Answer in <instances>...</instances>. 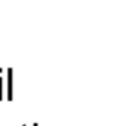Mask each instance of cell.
<instances>
[{
	"mask_svg": "<svg viewBox=\"0 0 125 126\" xmlns=\"http://www.w3.org/2000/svg\"><path fill=\"white\" fill-rule=\"evenodd\" d=\"M1 93H3V79L0 78V100H3V94Z\"/></svg>",
	"mask_w": 125,
	"mask_h": 126,
	"instance_id": "7a4b0ae2",
	"label": "cell"
},
{
	"mask_svg": "<svg viewBox=\"0 0 125 126\" xmlns=\"http://www.w3.org/2000/svg\"><path fill=\"white\" fill-rule=\"evenodd\" d=\"M24 126H27V125H24Z\"/></svg>",
	"mask_w": 125,
	"mask_h": 126,
	"instance_id": "3957f363",
	"label": "cell"
},
{
	"mask_svg": "<svg viewBox=\"0 0 125 126\" xmlns=\"http://www.w3.org/2000/svg\"><path fill=\"white\" fill-rule=\"evenodd\" d=\"M12 73H13V70L9 67L7 69V100L9 101L13 100L12 98Z\"/></svg>",
	"mask_w": 125,
	"mask_h": 126,
	"instance_id": "6da1fadb",
	"label": "cell"
}]
</instances>
